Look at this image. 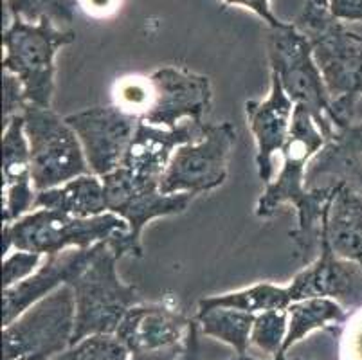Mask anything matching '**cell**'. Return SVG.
Here are the masks:
<instances>
[{
    "label": "cell",
    "instance_id": "13",
    "mask_svg": "<svg viewBox=\"0 0 362 360\" xmlns=\"http://www.w3.org/2000/svg\"><path fill=\"white\" fill-rule=\"evenodd\" d=\"M206 128L207 123L197 121H186L175 128H164L141 119L119 168L136 182H160V177L177 148L200 141Z\"/></svg>",
    "mask_w": 362,
    "mask_h": 360
},
{
    "label": "cell",
    "instance_id": "5",
    "mask_svg": "<svg viewBox=\"0 0 362 360\" xmlns=\"http://www.w3.org/2000/svg\"><path fill=\"white\" fill-rule=\"evenodd\" d=\"M117 260L119 256L105 242L87 270L71 285L76 297V326L71 344L90 335L117 332L128 310L141 301L137 289L124 285L117 276Z\"/></svg>",
    "mask_w": 362,
    "mask_h": 360
},
{
    "label": "cell",
    "instance_id": "35",
    "mask_svg": "<svg viewBox=\"0 0 362 360\" xmlns=\"http://www.w3.org/2000/svg\"><path fill=\"white\" fill-rule=\"evenodd\" d=\"M314 4L321 6V8H328V0H312Z\"/></svg>",
    "mask_w": 362,
    "mask_h": 360
},
{
    "label": "cell",
    "instance_id": "21",
    "mask_svg": "<svg viewBox=\"0 0 362 360\" xmlns=\"http://www.w3.org/2000/svg\"><path fill=\"white\" fill-rule=\"evenodd\" d=\"M35 209H52L78 218H92L108 213L101 177L90 173L72 178L58 187L38 191Z\"/></svg>",
    "mask_w": 362,
    "mask_h": 360
},
{
    "label": "cell",
    "instance_id": "28",
    "mask_svg": "<svg viewBox=\"0 0 362 360\" xmlns=\"http://www.w3.org/2000/svg\"><path fill=\"white\" fill-rule=\"evenodd\" d=\"M127 346L108 335H90L56 360H127Z\"/></svg>",
    "mask_w": 362,
    "mask_h": 360
},
{
    "label": "cell",
    "instance_id": "20",
    "mask_svg": "<svg viewBox=\"0 0 362 360\" xmlns=\"http://www.w3.org/2000/svg\"><path fill=\"white\" fill-rule=\"evenodd\" d=\"M321 231L339 257L362 267V191L342 184L322 216Z\"/></svg>",
    "mask_w": 362,
    "mask_h": 360
},
{
    "label": "cell",
    "instance_id": "19",
    "mask_svg": "<svg viewBox=\"0 0 362 360\" xmlns=\"http://www.w3.org/2000/svg\"><path fill=\"white\" fill-rule=\"evenodd\" d=\"M186 319L163 305L134 306L117 328V339L136 355L153 353L175 344L182 335Z\"/></svg>",
    "mask_w": 362,
    "mask_h": 360
},
{
    "label": "cell",
    "instance_id": "24",
    "mask_svg": "<svg viewBox=\"0 0 362 360\" xmlns=\"http://www.w3.org/2000/svg\"><path fill=\"white\" fill-rule=\"evenodd\" d=\"M197 319L202 325L206 335H211L220 341L231 344L240 355H243L251 339L255 326V313L242 312L233 308H211L199 312Z\"/></svg>",
    "mask_w": 362,
    "mask_h": 360
},
{
    "label": "cell",
    "instance_id": "8",
    "mask_svg": "<svg viewBox=\"0 0 362 360\" xmlns=\"http://www.w3.org/2000/svg\"><path fill=\"white\" fill-rule=\"evenodd\" d=\"M108 213L121 216L128 223L127 233H117L108 240V247L121 257L143 256L141 234L151 220L186 211L195 194L160 193L159 182H136L123 168L101 177Z\"/></svg>",
    "mask_w": 362,
    "mask_h": 360
},
{
    "label": "cell",
    "instance_id": "16",
    "mask_svg": "<svg viewBox=\"0 0 362 360\" xmlns=\"http://www.w3.org/2000/svg\"><path fill=\"white\" fill-rule=\"evenodd\" d=\"M31 155L22 114L4 127L2 137V220L4 226L16 222L35 207Z\"/></svg>",
    "mask_w": 362,
    "mask_h": 360
},
{
    "label": "cell",
    "instance_id": "34",
    "mask_svg": "<svg viewBox=\"0 0 362 360\" xmlns=\"http://www.w3.org/2000/svg\"><path fill=\"white\" fill-rule=\"evenodd\" d=\"M76 2H78V8L83 9L87 15L96 16V18L114 15L123 4V0H76Z\"/></svg>",
    "mask_w": 362,
    "mask_h": 360
},
{
    "label": "cell",
    "instance_id": "33",
    "mask_svg": "<svg viewBox=\"0 0 362 360\" xmlns=\"http://www.w3.org/2000/svg\"><path fill=\"white\" fill-rule=\"evenodd\" d=\"M222 2H226V4L229 6H242V8L251 9L252 13H256V15H258L263 22H267V25L272 29L279 28V25L283 24L281 20H278L272 15L269 0H222Z\"/></svg>",
    "mask_w": 362,
    "mask_h": 360
},
{
    "label": "cell",
    "instance_id": "15",
    "mask_svg": "<svg viewBox=\"0 0 362 360\" xmlns=\"http://www.w3.org/2000/svg\"><path fill=\"white\" fill-rule=\"evenodd\" d=\"M103 245L105 242H101L88 249H67L60 254L47 256L44 265L38 267L35 274L11 289H4V326L15 321L29 306L44 299L56 289L72 285L87 270Z\"/></svg>",
    "mask_w": 362,
    "mask_h": 360
},
{
    "label": "cell",
    "instance_id": "6",
    "mask_svg": "<svg viewBox=\"0 0 362 360\" xmlns=\"http://www.w3.org/2000/svg\"><path fill=\"white\" fill-rule=\"evenodd\" d=\"M267 49L271 59V74L278 76L285 94L294 105L307 108L322 135L330 137L334 132L330 121L332 98L315 64L308 40L294 24L283 22L279 28H269Z\"/></svg>",
    "mask_w": 362,
    "mask_h": 360
},
{
    "label": "cell",
    "instance_id": "2",
    "mask_svg": "<svg viewBox=\"0 0 362 360\" xmlns=\"http://www.w3.org/2000/svg\"><path fill=\"white\" fill-rule=\"evenodd\" d=\"M294 25L308 40L332 98V124L334 128L351 124L355 105L362 95V36L312 0L305 4Z\"/></svg>",
    "mask_w": 362,
    "mask_h": 360
},
{
    "label": "cell",
    "instance_id": "22",
    "mask_svg": "<svg viewBox=\"0 0 362 360\" xmlns=\"http://www.w3.org/2000/svg\"><path fill=\"white\" fill-rule=\"evenodd\" d=\"M292 303L294 301H292L288 286L259 283V285L238 290V292L206 297L199 303V312H206L211 308H233L249 313H262L267 310H287Z\"/></svg>",
    "mask_w": 362,
    "mask_h": 360
},
{
    "label": "cell",
    "instance_id": "10",
    "mask_svg": "<svg viewBox=\"0 0 362 360\" xmlns=\"http://www.w3.org/2000/svg\"><path fill=\"white\" fill-rule=\"evenodd\" d=\"M235 137L236 130L231 123L207 124L200 141L177 148L160 177V193H192L197 197L222 186Z\"/></svg>",
    "mask_w": 362,
    "mask_h": 360
},
{
    "label": "cell",
    "instance_id": "3",
    "mask_svg": "<svg viewBox=\"0 0 362 360\" xmlns=\"http://www.w3.org/2000/svg\"><path fill=\"white\" fill-rule=\"evenodd\" d=\"M127 231L128 223L114 213L78 218L60 211L36 209L4 226L2 252L6 256L13 249L52 256L67 249H88Z\"/></svg>",
    "mask_w": 362,
    "mask_h": 360
},
{
    "label": "cell",
    "instance_id": "31",
    "mask_svg": "<svg viewBox=\"0 0 362 360\" xmlns=\"http://www.w3.org/2000/svg\"><path fill=\"white\" fill-rule=\"evenodd\" d=\"M342 359L362 360V308L355 310L342 337Z\"/></svg>",
    "mask_w": 362,
    "mask_h": 360
},
{
    "label": "cell",
    "instance_id": "14",
    "mask_svg": "<svg viewBox=\"0 0 362 360\" xmlns=\"http://www.w3.org/2000/svg\"><path fill=\"white\" fill-rule=\"evenodd\" d=\"M321 254L312 265L301 270L288 285L292 301L327 297L344 308H362V267L358 263L342 260L332 250L328 238L321 231L319 240Z\"/></svg>",
    "mask_w": 362,
    "mask_h": 360
},
{
    "label": "cell",
    "instance_id": "32",
    "mask_svg": "<svg viewBox=\"0 0 362 360\" xmlns=\"http://www.w3.org/2000/svg\"><path fill=\"white\" fill-rule=\"evenodd\" d=\"M328 11L341 22H362V0H328Z\"/></svg>",
    "mask_w": 362,
    "mask_h": 360
},
{
    "label": "cell",
    "instance_id": "29",
    "mask_svg": "<svg viewBox=\"0 0 362 360\" xmlns=\"http://www.w3.org/2000/svg\"><path fill=\"white\" fill-rule=\"evenodd\" d=\"M42 257H44L42 254L28 252V250H15V252L6 254L4 267H2L4 289H11L16 283L24 281L25 277L35 274Z\"/></svg>",
    "mask_w": 362,
    "mask_h": 360
},
{
    "label": "cell",
    "instance_id": "17",
    "mask_svg": "<svg viewBox=\"0 0 362 360\" xmlns=\"http://www.w3.org/2000/svg\"><path fill=\"white\" fill-rule=\"evenodd\" d=\"M271 94L263 101H247L245 112L256 141V164L263 184L272 182V155L287 144L296 105L285 94L278 76L271 74Z\"/></svg>",
    "mask_w": 362,
    "mask_h": 360
},
{
    "label": "cell",
    "instance_id": "25",
    "mask_svg": "<svg viewBox=\"0 0 362 360\" xmlns=\"http://www.w3.org/2000/svg\"><path fill=\"white\" fill-rule=\"evenodd\" d=\"M6 25L13 16H21L25 22H40L51 18L56 25L71 24L74 20L76 0H4Z\"/></svg>",
    "mask_w": 362,
    "mask_h": 360
},
{
    "label": "cell",
    "instance_id": "27",
    "mask_svg": "<svg viewBox=\"0 0 362 360\" xmlns=\"http://www.w3.org/2000/svg\"><path fill=\"white\" fill-rule=\"evenodd\" d=\"M288 332L287 310H267L256 315L251 332L252 344L271 355H281Z\"/></svg>",
    "mask_w": 362,
    "mask_h": 360
},
{
    "label": "cell",
    "instance_id": "18",
    "mask_svg": "<svg viewBox=\"0 0 362 360\" xmlns=\"http://www.w3.org/2000/svg\"><path fill=\"white\" fill-rule=\"evenodd\" d=\"M321 178L328 184H344L362 191V123L334 128L327 143L307 166V187H319Z\"/></svg>",
    "mask_w": 362,
    "mask_h": 360
},
{
    "label": "cell",
    "instance_id": "11",
    "mask_svg": "<svg viewBox=\"0 0 362 360\" xmlns=\"http://www.w3.org/2000/svg\"><path fill=\"white\" fill-rule=\"evenodd\" d=\"M65 121L78 134L92 173L105 177L121 166L141 119L114 105L76 112Z\"/></svg>",
    "mask_w": 362,
    "mask_h": 360
},
{
    "label": "cell",
    "instance_id": "30",
    "mask_svg": "<svg viewBox=\"0 0 362 360\" xmlns=\"http://www.w3.org/2000/svg\"><path fill=\"white\" fill-rule=\"evenodd\" d=\"M2 87H4V127L11 121L15 115L21 114L24 110V107L28 105V99H25L24 85L15 74L4 71V81H2Z\"/></svg>",
    "mask_w": 362,
    "mask_h": 360
},
{
    "label": "cell",
    "instance_id": "26",
    "mask_svg": "<svg viewBox=\"0 0 362 360\" xmlns=\"http://www.w3.org/2000/svg\"><path fill=\"white\" fill-rule=\"evenodd\" d=\"M112 95H114L116 107L143 119L153 105L156 91L150 81V76H127L114 83Z\"/></svg>",
    "mask_w": 362,
    "mask_h": 360
},
{
    "label": "cell",
    "instance_id": "9",
    "mask_svg": "<svg viewBox=\"0 0 362 360\" xmlns=\"http://www.w3.org/2000/svg\"><path fill=\"white\" fill-rule=\"evenodd\" d=\"M74 326V290L64 285L6 326V360H47L71 344Z\"/></svg>",
    "mask_w": 362,
    "mask_h": 360
},
{
    "label": "cell",
    "instance_id": "23",
    "mask_svg": "<svg viewBox=\"0 0 362 360\" xmlns=\"http://www.w3.org/2000/svg\"><path fill=\"white\" fill-rule=\"evenodd\" d=\"M288 312V332L283 344V353L287 352L294 342L301 341L307 333L317 328H325L328 325L346 321L344 306L339 305L334 299L327 297H314L292 303L287 308ZM281 353V355H283Z\"/></svg>",
    "mask_w": 362,
    "mask_h": 360
},
{
    "label": "cell",
    "instance_id": "12",
    "mask_svg": "<svg viewBox=\"0 0 362 360\" xmlns=\"http://www.w3.org/2000/svg\"><path fill=\"white\" fill-rule=\"evenodd\" d=\"M156 99L143 121L156 127L175 128L180 121L204 123L211 110L213 88L207 76L179 67H163L150 74Z\"/></svg>",
    "mask_w": 362,
    "mask_h": 360
},
{
    "label": "cell",
    "instance_id": "7",
    "mask_svg": "<svg viewBox=\"0 0 362 360\" xmlns=\"http://www.w3.org/2000/svg\"><path fill=\"white\" fill-rule=\"evenodd\" d=\"M21 114L24 117L36 193L92 173L78 134L65 117L54 114L51 108L33 103L25 105Z\"/></svg>",
    "mask_w": 362,
    "mask_h": 360
},
{
    "label": "cell",
    "instance_id": "4",
    "mask_svg": "<svg viewBox=\"0 0 362 360\" xmlns=\"http://www.w3.org/2000/svg\"><path fill=\"white\" fill-rule=\"evenodd\" d=\"M76 33L62 29L51 18L25 22L13 16L2 33V59L6 72H11L24 85L28 103L51 108L54 92V58L58 49L74 42Z\"/></svg>",
    "mask_w": 362,
    "mask_h": 360
},
{
    "label": "cell",
    "instance_id": "1",
    "mask_svg": "<svg viewBox=\"0 0 362 360\" xmlns=\"http://www.w3.org/2000/svg\"><path fill=\"white\" fill-rule=\"evenodd\" d=\"M327 143L315 124L310 112L303 105H296L292 115V128L287 144L283 146V168L274 182L256 204V214L269 218L281 204H294L298 209V227L291 233L296 260H308L321 240L322 216L342 184H327L321 187H307V166L310 158Z\"/></svg>",
    "mask_w": 362,
    "mask_h": 360
}]
</instances>
